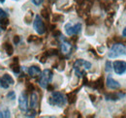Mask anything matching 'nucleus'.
<instances>
[{"label":"nucleus","mask_w":126,"mask_h":118,"mask_svg":"<svg viewBox=\"0 0 126 118\" xmlns=\"http://www.w3.org/2000/svg\"><path fill=\"white\" fill-rule=\"evenodd\" d=\"M28 74L31 76H37L39 74H41V70L38 66H31L29 69H28Z\"/></svg>","instance_id":"12"},{"label":"nucleus","mask_w":126,"mask_h":118,"mask_svg":"<svg viewBox=\"0 0 126 118\" xmlns=\"http://www.w3.org/2000/svg\"><path fill=\"white\" fill-rule=\"evenodd\" d=\"M104 86V81H103V77H100L96 82H95V87L97 89H102Z\"/></svg>","instance_id":"19"},{"label":"nucleus","mask_w":126,"mask_h":118,"mask_svg":"<svg viewBox=\"0 0 126 118\" xmlns=\"http://www.w3.org/2000/svg\"><path fill=\"white\" fill-rule=\"evenodd\" d=\"M42 15L45 17V18H48V13H47V9H43L42 12H41Z\"/></svg>","instance_id":"21"},{"label":"nucleus","mask_w":126,"mask_h":118,"mask_svg":"<svg viewBox=\"0 0 126 118\" xmlns=\"http://www.w3.org/2000/svg\"><path fill=\"white\" fill-rule=\"evenodd\" d=\"M76 98H77V96H76V93L74 92H72V93H69L68 94V102L70 103H73L76 102Z\"/></svg>","instance_id":"18"},{"label":"nucleus","mask_w":126,"mask_h":118,"mask_svg":"<svg viewBox=\"0 0 126 118\" xmlns=\"http://www.w3.org/2000/svg\"><path fill=\"white\" fill-rule=\"evenodd\" d=\"M1 31H2V27H1V26H0V32H1Z\"/></svg>","instance_id":"29"},{"label":"nucleus","mask_w":126,"mask_h":118,"mask_svg":"<svg viewBox=\"0 0 126 118\" xmlns=\"http://www.w3.org/2000/svg\"><path fill=\"white\" fill-rule=\"evenodd\" d=\"M14 83H15V81H14L13 77L11 75H9L8 74H4L0 78V85L3 88H8L10 85H13Z\"/></svg>","instance_id":"8"},{"label":"nucleus","mask_w":126,"mask_h":118,"mask_svg":"<svg viewBox=\"0 0 126 118\" xmlns=\"http://www.w3.org/2000/svg\"><path fill=\"white\" fill-rule=\"evenodd\" d=\"M0 2H1V3H4V2H5V0H0Z\"/></svg>","instance_id":"28"},{"label":"nucleus","mask_w":126,"mask_h":118,"mask_svg":"<svg viewBox=\"0 0 126 118\" xmlns=\"http://www.w3.org/2000/svg\"><path fill=\"white\" fill-rule=\"evenodd\" d=\"M106 84H107V86H108L109 88L112 89V90H116V89L120 88V84H119V82L116 81V80H114L110 75H109V76L107 77Z\"/></svg>","instance_id":"10"},{"label":"nucleus","mask_w":126,"mask_h":118,"mask_svg":"<svg viewBox=\"0 0 126 118\" xmlns=\"http://www.w3.org/2000/svg\"><path fill=\"white\" fill-rule=\"evenodd\" d=\"M52 79V72L50 70H45L41 73L40 79H39V84L42 88H47V85Z\"/></svg>","instance_id":"4"},{"label":"nucleus","mask_w":126,"mask_h":118,"mask_svg":"<svg viewBox=\"0 0 126 118\" xmlns=\"http://www.w3.org/2000/svg\"><path fill=\"white\" fill-rule=\"evenodd\" d=\"M33 27H34V29L36 30V32L39 35H43L46 32L45 24H44V22H43V20H42L40 15H36L35 16V19H34V22H33Z\"/></svg>","instance_id":"5"},{"label":"nucleus","mask_w":126,"mask_h":118,"mask_svg":"<svg viewBox=\"0 0 126 118\" xmlns=\"http://www.w3.org/2000/svg\"><path fill=\"white\" fill-rule=\"evenodd\" d=\"M8 98L11 99V100H15V99H16V94H15V92H14V91L10 92V93L8 94Z\"/></svg>","instance_id":"22"},{"label":"nucleus","mask_w":126,"mask_h":118,"mask_svg":"<svg viewBox=\"0 0 126 118\" xmlns=\"http://www.w3.org/2000/svg\"><path fill=\"white\" fill-rule=\"evenodd\" d=\"M65 31L67 33V35L69 36H73L76 34H79L81 31V24L80 23H76V24H72V23H67L65 25Z\"/></svg>","instance_id":"6"},{"label":"nucleus","mask_w":126,"mask_h":118,"mask_svg":"<svg viewBox=\"0 0 126 118\" xmlns=\"http://www.w3.org/2000/svg\"><path fill=\"white\" fill-rule=\"evenodd\" d=\"M72 48H73V45L70 44L69 42L62 41V43H61V51L64 54H66V55L70 54V52L72 51Z\"/></svg>","instance_id":"11"},{"label":"nucleus","mask_w":126,"mask_h":118,"mask_svg":"<svg viewBox=\"0 0 126 118\" xmlns=\"http://www.w3.org/2000/svg\"><path fill=\"white\" fill-rule=\"evenodd\" d=\"M90 68H91V63L88 61H85L83 59H78L74 63V70L79 76L83 75V74L86 71H88Z\"/></svg>","instance_id":"1"},{"label":"nucleus","mask_w":126,"mask_h":118,"mask_svg":"<svg viewBox=\"0 0 126 118\" xmlns=\"http://www.w3.org/2000/svg\"><path fill=\"white\" fill-rule=\"evenodd\" d=\"M19 41H20V39H19L18 36H15V37H14V43H15V44H18Z\"/></svg>","instance_id":"25"},{"label":"nucleus","mask_w":126,"mask_h":118,"mask_svg":"<svg viewBox=\"0 0 126 118\" xmlns=\"http://www.w3.org/2000/svg\"><path fill=\"white\" fill-rule=\"evenodd\" d=\"M31 1L35 4V5L39 6V5H41V4H42V2H43L44 0H31Z\"/></svg>","instance_id":"24"},{"label":"nucleus","mask_w":126,"mask_h":118,"mask_svg":"<svg viewBox=\"0 0 126 118\" xmlns=\"http://www.w3.org/2000/svg\"><path fill=\"white\" fill-rule=\"evenodd\" d=\"M122 36H123V37H126V26H125V28L123 29V31H122Z\"/></svg>","instance_id":"27"},{"label":"nucleus","mask_w":126,"mask_h":118,"mask_svg":"<svg viewBox=\"0 0 126 118\" xmlns=\"http://www.w3.org/2000/svg\"><path fill=\"white\" fill-rule=\"evenodd\" d=\"M9 118L11 117V112H10V110H9V108L8 107H6V106H4V107H2L1 109H0V118Z\"/></svg>","instance_id":"14"},{"label":"nucleus","mask_w":126,"mask_h":118,"mask_svg":"<svg viewBox=\"0 0 126 118\" xmlns=\"http://www.w3.org/2000/svg\"><path fill=\"white\" fill-rule=\"evenodd\" d=\"M112 69L115 74H123L126 72V62L121 60L114 61V63L112 64Z\"/></svg>","instance_id":"7"},{"label":"nucleus","mask_w":126,"mask_h":118,"mask_svg":"<svg viewBox=\"0 0 126 118\" xmlns=\"http://www.w3.org/2000/svg\"><path fill=\"white\" fill-rule=\"evenodd\" d=\"M48 103L51 105H56V106H64L66 103V98L61 92H52L50 97L48 98Z\"/></svg>","instance_id":"2"},{"label":"nucleus","mask_w":126,"mask_h":118,"mask_svg":"<svg viewBox=\"0 0 126 118\" xmlns=\"http://www.w3.org/2000/svg\"><path fill=\"white\" fill-rule=\"evenodd\" d=\"M7 17V14H6V12L5 11H3L2 9H0V19L2 20V19H4V18H6Z\"/></svg>","instance_id":"20"},{"label":"nucleus","mask_w":126,"mask_h":118,"mask_svg":"<svg viewBox=\"0 0 126 118\" xmlns=\"http://www.w3.org/2000/svg\"><path fill=\"white\" fill-rule=\"evenodd\" d=\"M18 106L19 109L22 111H27L28 109V102H27V96L25 93H21L18 98Z\"/></svg>","instance_id":"9"},{"label":"nucleus","mask_w":126,"mask_h":118,"mask_svg":"<svg viewBox=\"0 0 126 118\" xmlns=\"http://www.w3.org/2000/svg\"><path fill=\"white\" fill-rule=\"evenodd\" d=\"M106 71L107 72H110L111 71V66H110V62H107L106 63Z\"/></svg>","instance_id":"23"},{"label":"nucleus","mask_w":126,"mask_h":118,"mask_svg":"<svg viewBox=\"0 0 126 118\" xmlns=\"http://www.w3.org/2000/svg\"><path fill=\"white\" fill-rule=\"evenodd\" d=\"M121 96H123V95H121V94H116V93H115V94H114V93H110V94L106 95V100H112V101H115V100L120 99Z\"/></svg>","instance_id":"15"},{"label":"nucleus","mask_w":126,"mask_h":118,"mask_svg":"<svg viewBox=\"0 0 126 118\" xmlns=\"http://www.w3.org/2000/svg\"><path fill=\"white\" fill-rule=\"evenodd\" d=\"M121 55H126V46L125 44H119V43L113 44L108 53V56L110 58H116Z\"/></svg>","instance_id":"3"},{"label":"nucleus","mask_w":126,"mask_h":118,"mask_svg":"<svg viewBox=\"0 0 126 118\" xmlns=\"http://www.w3.org/2000/svg\"><path fill=\"white\" fill-rule=\"evenodd\" d=\"M35 115H36V112H35V111H30V112H27V114H26V116H31V117L35 116Z\"/></svg>","instance_id":"26"},{"label":"nucleus","mask_w":126,"mask_h":118,"mask_svg":"<svg viewBox=\"0 0 126 118\" xmlns=\"http://www.w3.org/2000/svg\"><path fill=\"white\" fill-rule=\"evenodd\" d=\"M11 68L15 73H19V65H18V62H17V58L14 59L13 63L11 64Z\"/></svg>","instance_id":"16"},{"label":"nucleus","mask_w":126,"mask_h":118,"mask_svg":"<svg viewBox=\"0 0 126 118\" xmlns=\"http://www.w3.org/2000/svg\"><path fill=\"white\" fill-rule=\"evenodd\" d=\"M3 46H4V49H5V51L7 52V54H8V55H11V54H13L14 48H13V46H12L11 44H9V43H5Z\"/></svg>","instance_id":"17"},{"label":"nucleus","mask_w":126,"mask_h":118,"mask_svg":"<svg viewBox=\"0 0 126 118\" xmlns=\"http://www.w3.org/2000/svg\"><path fill=\"white\" fill-rule=\"evenodd\" d=\"M37 104H38V95H37V93L33 92L31 94V99H30V106L32 109L36 108Z\"/></svg>","instance_id":"13"}]
</instances>
